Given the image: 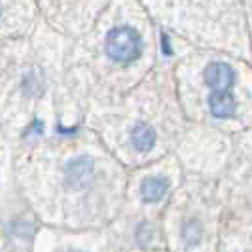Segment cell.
<instances>
[{"label":"cell","instance_id":"3","mask_svg":"<svg viewBox=\"0 0 252 252\" xmlns=\"http://www.w3.org/2000/svg\"><path fill=\"white\" fill-rule=\"evenodd\" d=\"M209 110L218 120L231 118L237 112V102L231 93H211L209 97Z\"/></svg>","mask_w":252,"mask_h":252},{"label":"cell","instance_id":"1","mask_svg":"<svg viewBox=\"0 0 252 252\" xmlns=\"http://www.w3.org/2000/svg\"><path fill=\"white\" fill-rule=\"evenodd\" d=\"M104 50H106V55L112 61L127 64L140 57L142 40H140V34L135 29H131L127 25L116 27L106 34Z\"/></svg>","mask_w":252,"mask_h":252},{"label":"cell","instance_id":"5","mask_svg":"<svg viewBox=\"0 0 252 252\" xmlns=\"http://www.w3.org/2000/svg\"><path fill=\"white\" fill-rule=\"evenodd\" d=\"M169 189V180L161 177H150V178H144L140 182V195L142 199L148 203H156L159 201L167 193Z\"/></svg>","mask_w":252,"mask_h":252},{"label":"cell","instance_id":"7","mask_svg":"<svg viewBox=\"0 0 252 252\" xmlns=\"http://www.w3.org/2000/svg\"><path fill=\"white\" fill-rule=\"evenodd\" d=\"M21 86H23V93L29 95V97H32V95H38L42 89H40V80H38V76L34 72H27L23 76V82H21Z\"/></svg>","mask_w":252,"mask_h":252},{"label":"cell","instance_id":"2","mask_svg":"<svg viewBox=\"0 0 252 252\" xmlns=\"http://www.w3.org/2000/svg\"><path fill=\"white\" fill-rule=\"evenodd\" d=\"M203 78L205 84L213 89V93H229V89L235 84V70L227 63L216 61L205 68Z\"/></svg>","mask_w":252,"mask_h":252},{"label":"cell","instance_id":"8","mask_svg":"<svg viewBox=\"0 0 252 252\" xmlns=\"http://www.w3.org/2000/svg\"><path fill=\"white\" fill-rule=\"evenodd\" d=\"M161 42H163V53L165 55H171L173 51H171V48H169V40H167L165 34H161Z\"/></svg>","mask_w":252,"mask_h":252},{"label":"cell","instance_id":"4","mask_svg":"<svg viewBox=\"0 0 252 252\" xmlns=\"http://www.w3.org/2000/svg\"><path fill=\"white\" fill-rule=\"evenodd\" d=\"M93 169H95L93 159L88 158V156H80V158H76V159H72L68 163V167H66V178L72 184H82V182H86L93 175Z\"/></svg>","mask_w":252,"mask_h":252},{"label":"cell","instance_id":"9","mask_svg":"<svg viewBox=\"0 0 252 252\" xmlns=\"http://www.w3.org/2000/svg\"><path fill=\"white\" fill-rule=\"evenodd\" d=\"M0 17H2V4H0Z\"/></svg>","mask_w":252,"mask_h":252},{"label":"cell","instance_id":"6","mask_svg":"<svg viewBox=\"0 0 252 252\" xmlns=\"http://www.w3.org/2000/svg\"><path fill=\"white\" fill-rule=\"evenodd\" d=\"M131 142H133V146L139 152L152 150L154 144H156V131H154L148 124L140 122V124H137V126L133 127V131H131Z\"/></svg>","mask_w":252,"mask_h":252}]
</instances>
